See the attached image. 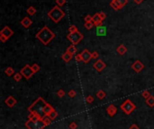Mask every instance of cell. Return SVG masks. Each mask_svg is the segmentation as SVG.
I'll list each match as a JSON object with an SVG mask.
<instances>
[{
  "instance_id": "5bb4252c",
  "label": "cell",
  "mask_w": 154,
  "mask_h": 129,
  "mask_svg": "<svg viewBox=\"0 0 154 129\" xmlns=\"http://www.w3.org/2000/svg\"><path fill=\"white\" fill-rule=\"evenodd\" d=\"M92 23H94L95 26H96L98 28V27H100V26H102L103 21L101 20V18L99 17V13H96V14H95L94 16H93Z\"/></svg>"
},
{
  "instance_id": "4316f807",
  "label": "cell",
  "mask_w": 154,
  "mask_h": 129,
  "mask_svg": "<svg viewBox=\"0 0 154 129\" xmlns=\"http://www.w3.org/2000/svg\"><path fill=\"white\" fill-rule=\"evenodd\" d=\"M142 97H143L145 100H147V99H149V98L151 97V92H150L148 90H145V91H143V92H142Z\"/></svg>"
},
{
  "instance_id": "277c9868",
  "label": "cell",
  "mask_w": 154,
  "mask_h": 129,
  "mask_svg": "<svg viewBox=\"0 0 154 129\" xmlns=\"http://www.w3.org/2000/svg\"><path fill=\"white\" fill-rule=\"evenodd\" d=\"M121 110L126 114V115H130L132 114L134 110L136 108V106L133 103V101H130V100H126L124 102H123V104L121 105Z\"/></svg>"
},
{
  "instance_id": "7bdbcfd3",
  "label": "cell",
  "mask_w": 154,
  "mask_h": 129,
  "mask_svg": "<svg viewBox=\"0 0 154 129\" xmlns=\"http://www.w3.org/2000/svg\"><path fill=\"white\" fill-rule=\"evenodd\" d=\"M117 1L119 2V3L121 4V5H123V6H124V5L127 4V2H128V0H117Z\"/></svg>"
},
{
  "instance_id": "f1b7e54d",
  "label": "cell",
  "mask_w": 154,
  "mask_h": 129,
  "mask_svg": "<svg viewBox=\"0 0 154 129\" xmlns=\"http://www.w3.org/2000/svg\"><path fill=\"white\" fill-rule=\"evenodd\" d=\"M22 77H23V74H22L21 73H16V74H14V79L15 82L21 81Z\"/></svg>"
},
{
  "instance_id": "ee69618b",
  "label": "cell",
  "mask_w": 154,
  "mask_h": 129,
  "mask_svg": "<svg viewBox=\"0 0 154 129\" xmlns=\"http://www.w3.org/2000/svg\"><path fill=\"white\" fill-rule=\"evenodd\" d=\"M129 129H140V127H139L138 126H137L136 124H133L131 126L129 127Z\"/></svg>"
},
{
  "instance_id": "7c38bea8",
  "label": "cell",
  "mask_w": 154,
  "mask_h": 129,
  "mask_svg": "<svg viewBox=\"0 0 154 129\" xmlns=\"http://www.w3.org/2000/svg\"><path fill=\"white\" fill-rule=\"evenodd\" d=\"M106 113L110 116V117H114L115 114L117 113V108L114 104H110L106 108Z\"/></svg>"
},
{
  "instance_id": "8992f818",
  "label": "cell",
  "mask_w": 154,
  "mask_h": 129,
  "mask_svg": "<svg viewBox=\"0 0 154 129\" xmlns=\"http://www.w3.org/2000/svg\"><path fill=\"white\" fill-rule=\"evenodd\" d=\"M25 126H26L27 129H43L46 126L43 122V119H40V120L37 121H26L25 122Z\"/></svg>"
},
{
  "instance_id": "4dcf8cb0",
  "label": "cell",
  "mask_w": 154,
  "mask_h": 129,
  "mask_svg": "<svg viewBox=\"0 0 154 129\" xmlns=\"http://www.w3.org/2000/svg\"><path fill=\"white\" fill-rule=\"evenodd\" d=\"M93 26H94V23H93L92 22L85 23V24H84V27H85V28L87 29V30H90V29H92Z\"/></svg>"
},
{
  "instance_id": "3957f363",
  "label": "cell",
  "mask_w": 154,
  "mask_h": 129,
  "mask_svg": "<svg viewBox=\"0 0 154 129\" xmlns=\"http://www.w3.org/2000/svg\"><path fill=\"white\" fill-rule=\"evenodd\" d=\"M48 16L54 23H59L65 16V14L58 5H56L48 13Z\"/></svg>"
},
{
  "instance_id": "f35d334b",
  "label": "cell",
  "mask_w": 154,
  "mask_h": 129,
  "mask_svg": "<svg viewBox=\"0 0 154 129\" xmlns=\"http://www.w3.org/2000/svg\"><path fill=\"white\" fill-rule=\"evenodd\" d=\"M91 54H92V58L96 59V58L99 57V53H98V51H94V52H92Z\"/></svg>"
},
{
  "instance_id": "e0dca14e",
  "label": "cell",
  "mask_w": 154,
  "mask_h": 129,
  "mask_svg": "<svg viewBox=\"0 0 154 129\" xmlns=\"http://www.w3.org/2000/svg\"><path fill=\"white\" fill-rule=\"evenodd\" d=\"M32 23H33L32 20H31L29 17H27V16H25V17L21 21V24L23 25L25 28H29V26H30Z\"/></svg>"
},
{
  "instance_id": "603a6c76",
  "label": "cell",
  "mask_w": 154,
  "mask_h": 129,
  "mask_svg": "<svg viewBox=\"0 0 154 129\" xmlns=\"http://www.w3.org/2000/svg\"><path fill=\"white\" fill-rule=\"evenodd\" d=\"M106 92H104L103 90H99L98 92H96V97H98L99 100L104 99V98H106Z\"/></svg>"
},
{
  "instance_id": "d590c367",
  "label": "cell",
  "mask_w": 154,
  "mask_h": 129,
  "mask_svg": "<svg viewBox=\"0 0 154 129\" xmlns=\"http://www.w3.org/2000/svg\"><path fill=\"white\" fill-rule=\"evenodd\" d=\"M69 129H77L78 127V124L76 122H71L70 124L69 125Z\"/></svg>"
},
{
  "instance_id": "f6af8a7d",
  "label": "cell",
  "mask_w": 154,
  "mask_h": 129,
  "mask_svg": "<svg viewBox=\"0 0 154 129\" xmlns=\"http://www.w3.org/2000/svg\"><path fill=\"white\" fill-rule=\"evenodd\" d=\"M133 1H134L135 3H137V4H141L142 1H143V0H133Z\"/></svg>"
},
{
  "instance_id": "d6a6232c",
  "label": "cell",
  "mask_w": 154,
  "mask_h": 129,
  "mask_svg": "<svg viewBox=\"0 0 154 129\" xmlns=\"http://www.w3.org/2000/svg\"><path fill=\"white\" fill-rule=\"evenodd\" d=\"M69 33H73V32H78V28H77L75 25H71L70 27H69Z\"/></svg>"
},
{
  "instance_id": "cb8c5ba5",
  "label": "cell",
  "mask_w": 154,
  "mask_h": 129,
  "mask_svg": "<svg viewBox=\"0 0 154 129\" xmlns=\"http://www.w3.org/2000/svg\"><path fill=\"white\" fill-rule=\"evenodd\" d=\"M5 74L6 75H8V76H12L13 74H14V70L12 68V67H7V68H5Z\"/></svg>"
},
{
  "instance_id": "5b68a950",
  "label": "cell",
  "mask_w": 154,
  "mask_h": 129,
  "mask_svg": "<svg viewBox=\"0 0 154 129\" xmlns=\"http://www.w3.org/2000/svg\"><path fill=\"white\" fill-rule=\"evenodd\" d=\"M67 38H68V39L72 43V45H77L83 39L84 36L81 32H79L78 31V32H73V33H69L67 36Z\"/></svg>"
},
{
  "instance_id": "ac0fdd59",
  "label": "cell",
  "mask_w": 154,
  "mask_h": 129,
  "mask_svg": "<svg viewBox=\"0 0 154 129\" xmlns=\"http://www.w3.org/2000/svg\"><path fill=\"white\" fill-rule=\"evenodd\" d=\"M72 57L73 56L71 55V54H69V52H67L66 51L65 53L63 54V55H62V59H63V61H65V62H69V61L71 60V59H72Z\"/></svg>"
},
{
  "instance_id": "8d00e7d4",
  "label": "cell",
  "mask_w": 154,
  "mask_h": 129,
  "mask_svg": "<svg viewBox=\"0 0 154 129\" xmlns=\"http://www.w3.org/2000/svg\"><path fill=\"white\" fill-rule=\"evenodd\" d=\"M68 94H69V96L70 98H74L75 96L77 95V92H76V91H74V90H70Z\"/></svg>"
},
{
  "instance_id": "9a60e30c",
  "label": "cell",
  "mask_w": 154,
  "mask_h": 129,
  "mask_svg": "<svg viewBox=\"0 0 154 129\" xmlns=\"http://www.w3.org/2000/svg\"><path fill=\"white\" fill-rule=\"evenodd\" d=\"M40 119H43V117L38 115V114L34 113V112H30V114L28 115V120L37 121V120H40Z\"/></svg>"
},
{
  "instance_id": "30bf717a",
  "label": "cell",
  "mask_w": 154,
  "mask_h": 129,
  "mask_svg": "<svg viewBox=\"0 0 154 129\" xmlns=\"http://www.w3.org/2000/svg\"><path fill=\"white\" fill-rule=\"evenodd\" d=\"M0 34L1 35H4L5 36V37L7 38V39H9V38L11 37V36L14 34V32H13L12 30L10 29V27L8 26H5L3 29L1 30V32H0Z\"/></svg>"
},
{
  "instance_id": "b9f144b4",
  "label": "cell",
  "mask_w": 154,
  "mask_h": 129,
  "mask_svg": "<svg viewBox=\"0 0 154 129\" xmlns=\"http://www.w3.org/2000/svg\"><path fill=\"white\" fill-rule=\"evenodd\" d=\"M7 38L5 37V36H4V35H1V34H0V41H2V42H5V41H7Z\"/></svg>"
},
{
  "instance_id": "52a82bcc",
  "label": "cell",
  "mask_w": 154,
  "mask_h": 129,
  "mask_svg": "<svg viewBox=\"0 0 154 129\" xmlns=\"http://www.w3.org/2000/svg\"><path fill=\"white\" fill-rule=\"evenodd\" d=\"M20 73L23 74V76L26 80L30 79V78L32 77V76L34 75V71H33V69H32V67H31V65H25V66L21 69Z\"/></svg>"
},
{
  "instance_id": "f546056e",
  "label": "cell",
  "mask_w": 154,
  "mask_h": 129,
  "mask_svg": "<svg viewBox=\"0 0 154 129\" xmlns=\"http://www.w3.org/2000/svg\"><path fill=\"white\" fill-rule=\"evenodd\" d=\"M31 67H32V69H33V71H34V74H35V73H37V72H39L40 69H41V67H40V65L38 64L32 65H31Z\"/></svg>"
},
{
  "instance_id": "e575fe53",
  "label": "cell",
  "mask_w": 154,
  "mask_h": 129,
  "mask_svg": "<svg viewBox=\"0 0 154 129\" xmlns=\"http://www.w3.org/2000/svg\"><path fill=\"white\" fill-rule=\"evenodd\" d=\"M55 2H56L58 6H62V5L66 4V0H56Z\"/></svg>"
},
{
  "instance_id": "9c48e42d",
  "label": "cell",
  "mask_w": 154,
  "mask_h": 129,
  "mask_svg": "<svg viewBox=\"0 0 154 129\" xmlns=\"http://www.w3.org/2000/svg\"><path fill=\"white\" fill-rule=\"evenodd\" d=\"M106 63L104 62L101 59H98L96 60V62L94 64V68L96 69L98 72H101V71L104 70V68H106Z\"/></svg>"
},
{
  "instance_id": "2e32d148",
  "label": "cell",
  "mask_w": 154,
  "mask_h": 129,
  "mask_svg": "<svg viewBox=\"0 0 154 129\" xmlns=\"http://www.w3.org/2000/svg\"><path fill=\"white\" fill-rule=\"evenodd\" d=\"M110 5H111L112 8L115 9V10H120L121 8L124 7L117 0H112L111 3H110Z\"/></svg>"
},
{
  "instance_id": "484cf974",
  "label": "cell",
  "mask_w": 154,
  "mask_h": 129,
  "mask_svg": "<svg viewBox=\"0 0 154 129\" xmlns=\"http://www.w3.org/2000/svg\"><path fill=\"white\" fill-rule=\"evenodd\" d=\"M43 122L44 123L45 126H49V125H51V119L49 117V116H44V117H43Z\"/></svg>"
},
{
  "instance_id": "ab89813d",
  "label": "cell",
  "mask_w": 154,
  "mask_h": 129,
  "mask_svg": "<svg viewBox=\"0 0 154 129\" xmlns=\"http://www.w3.org/2000/svg\"><path fill=\"white\" fill-rule=\"evenodd\" d=\"M92 20H93V16H91V15H87L85 17V22H86V23H88V22H92Z\"/></svg>"
},
{
  "instance_id": "7a4b0ae2",
  "label": "cell",
  "mask_w": 154,
  "mask_h": 129,
  "mask_svg": "<svg viewBox=\"0 0 154 129\" xmlns=\"http://www.w3.org/2000/svg\"><path fill=\"white\" fill-rule=\"evenodd\" d=\"M48 103L44 101L42 97H39L27 110L29 112H34V113L38 114L41 116L42 117H44V108Z\"/></svg>"
},
{
  "instance_id": "1f68e13d",
  "label": "cell",
  "mask_w": 154,
  "mask_h": 129,
  "mask_svg": "<svg viewBox=\"0 0 154 129\" xmlns=\"http://www.w3.org/2000/svg\"><path fill=\"white\" fill-rule=\"evenodd\" d=\"M94 101H95L94 97H93L92 95H88V96H87V97H86V101H87V103H89V104H90V103H92Z\"/></svg>"
},
{
  "instance_id": "44dd1931",
  "label": "cell",
  "mask_w": 154,
  "mask_h": 129,
  "mask_svg": "<svg viewBox=\"0 0 154 129\" xmlns=\"http://www.w3.org/2000/svg\"><path fill=\"white\" fill-rule=\"evenodd\" d=\"M77 50L78 49H77L76 48V45H70V46L67 48V52H69V53L71 54L72 56L77 53Z\"/></svg>"
},
{
  "instance_id": "ffe728a7",
  "label": "cell",
  "mask_w": 154,
  "mask_h": 129,
  "mask_svg": "<svg viewBox=\"0 0 154 129\" xmlns=\"http://www.w3.org/2000/svg\"><path fill=\"white\" fill-rule=\"evenodd\" d=\"M52 110H54V108H53L51 104H49V103H48V104L46 105V107H45V108H44V115L45 116H49Z\"/></svg>"
},
{
  "instance_id": "ba28073f",
  "label": "cell",
  "mask_w": 154,
  "mask_h": 129,
  "mask_svg": "<svg viewBox=\"0 0 154 129\" xmlns=\"http://www.w3.org/2000/svg\"><path fill=\"white\" fill-rule=\"evenodd\" d=\"M81 56H82V61H83L84 63H88L89 61L92 59V54L87 49L83 50L81 53Z\"/></svg>"
},
{
  "instance_id": "d6986e66",
  "label": "cell",
  "mask_w": 154,
  "mask_h": 129,
  "mask_svg": "<svg viewBox=\"0 0 154 129\" xmlns=\"http://www.w3.org/2000/svg\"><path fill=\"white\" fill-rule=\"evenodd\" d=\"M117 52H118L120 55H124V54L127 52V48H126V47L124 46V45H120V46L117 48Z\"/></svg>"
},
{
  "instance_id": "74e56055",
  "label": "cell",
  "mask_w": 154,
  "mask_h": 129,
  "mask_svg": "<svg viewBox=\"0 0 154 129\" xmlns=\"http://www.w3.org/2000/svg\"><path fill=\"white\" fill-rule=\"evenodd\" d=\"M75 59H76L77 62H80V61H82V56H81V53H80V54H77V55L75 56Z\"/></svg>"
},
{
  "instance_id": "4fadbf2b",
  "label": "cell",
  "mask_w": 154,
  "mask_h": 129,
  "mask_svg": "<svg viewBox=\"0 0 154 129\" xmlns=\"http://www.w3.org/2000/svg\"><path fill=\"white\" fill-rule=\"evenodd\" d=\"M5 105H7V107L13 108V107L17 103V101H16L15 98L13 97V96H9V97H7L6 99H5Z\"/></svg>"
},
{
  "instance_id": "6da1fadb",
  "label": "cell",
  "mask_w": 154,
  "mask_h": 129,
  "mask_svg": "<svg viewBox=\"0 0 154 129\" xmlns=\"http://www.w3.org/2000/svg\"><path fill=\"white\" fill-rule=\"evenodd\" d=\"M35 36L43 45H48L55 38L54 32H53L48 26H43V28L36 33Z\"/></svg>"
},
{
  "instance_id": "7402d4cb",
  "label": "cell",
  "mask_w": 154,
  "mask_h": 129,
  "mask_svg": "<svg viewBox=\"0 0 154 129\" xmlns=\"http://www.w3.org/2000/svg\"><path fill=\"white\" fill-rule=\"evenodd\" d=\"M145 102H146V104H147L149 107H151V108H153V107H154V96L151 95V97L149 98V99L146 100Z\"/></svg>"
},
{
  "instance_id": "83f0119b",
  "label": "cell",
  "mask_w": 154,
  "mask_h": 129,
  "mask_svg": "<svg viewBox=\"0 0 154 129\" xmlns=\"http://www.w3.org/2000/svg\"><path fill=\"white\" fill-rule=\"evenodd\" d=\"M58 117V112L56 111V110H52V111L50 113V115H49V117L51 119V120H53V119H55L56 117Z\"/></svg>"
},
{
  "instance_id": "836d02e7",
  "label": "cell",
  "mask_w": 154,
  "mask_h": 129,
  "mask_svg": "<svg viewBox=\"0 0 154 129\" xmlns=\"http://www.w3.org/2000/svg\"><path fill=\"white\" fill-rule=\"evenodd\" d=\"M57 95H58V97H60V98L64 97V96H65V92L60 89V90H59L58 92H57Z\"/></svg>"
},
{
  "instance_id": "60d3db41",
  "label": "cell",
  "mask_w": 154,
  "mask_h": 129,
  "mask_svg": "<svg viewBox=\"0 0 154 129\" xmlns=\"http://www.w3.org/2000/svg\"><path fill=\"white\" fill-rule=\"evenodd\" d=\"M99 17L101 18V20L103 21V20H104V19L106 18V14H104V12H100V13H99Z\"/></svg>"
},
{
  "instance_id": "d4e9b609",
  "label": "cell",
  "mask_w": 154,
  "mask_h": 129,
  "mask_svg": "<svg viewBox=\"0 0 154 129\" xmlns=\"http://www.w3.org/2000/svg\"><path fill=\"white\" fill-rule=\"evenodd\" d=\"M26 12L29 15H34V14H36V9H35V7H34V6H30L26 10Z\"/></svg>"
},
{
  "instance_id": "8fae6325",
  "label": "cell",
  "mask_w": 154,
  "mask_h": 129,
  "mask_svg": "<svg viewBox=\"0 0 154 129\" xmlns=\"http://www.w3.org/2000/svg\"><path fill=\"white\" fill-rule=\"evenodd\" d=\"M132 68H133V70L135 71V72L140 73L141 71H142V69L144 68V65L142 64V63L141 62L140 60H136L133 65H132Z\"/></svg>"
}]
</instances>
